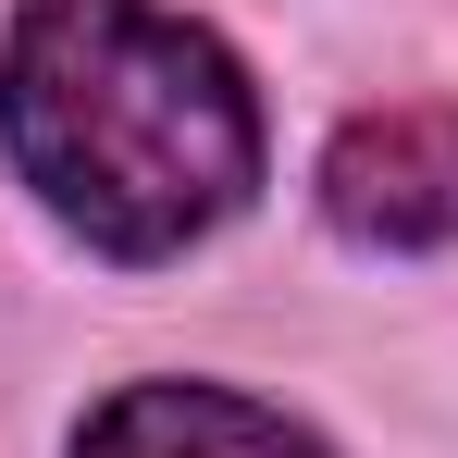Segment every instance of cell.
Listing matches in <instances>:
<instances>
[{
	"mask_svg": "<svg viewBox=\"0 0 458 458\" xmlns=\"http://www.w3.org/2000/svg\"><path fill=\"white\" fill-rule=\"evenodd\" d=\"M0 149L99 260H174L260 186L248 63L174 0H25L0 38Z\"/></svg>",
	"mask_w": 458,
	"mask_h": 458,
	"instance_id": "1",
	"label": "cell"
},
{
	"mask_svg": "<svg viewBox=\"0 0 458 458\" xmlns=\"http://www.w3.org/2000/svg\"><path fill=\"white\" fill-rule=\"evenodd\" d=\"M322 211L347 248H458V99H396L335 124Z\"/></svg>",
	"mask_w": 458,
	"mask_h": 458,
	"instance_id": "2",
	"label": "cell"
},
{
	"mask_svg": "<svg viewBox=\"0 0 458 458\" xmlns=\"http://www.w3.org/2000/svg\"><path fill=\"white\" fill-rule=\"evenodd\" d=\"M63 458H335V446L235 384H112Z\"/></svg>",
	"mask_w": 458,
	"mask_h": 458,
	"instance_id": "3",
	"label": "cell"
}]
</instances>
